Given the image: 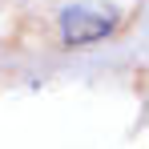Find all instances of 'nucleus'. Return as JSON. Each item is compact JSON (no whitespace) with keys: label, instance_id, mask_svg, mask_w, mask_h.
Wrapping results in <instances>:
<instances>
[{"label":"nucleus","instance_id":"f257e3e1","mask_svg":"<svg viewBox=\"0 0 149 149\" xmlns=\"http://www.w3.org/2000/svg\"><path fill=\"white\" fill-rule=\"evenodd\" d=\"M121 20V12L113 8V4H101V0H85V4H69L65 12H61V36H65V45H97L105 40L113 28Z\"/></svg>","mask_w":149,"mask_h":149}]
</instances>
